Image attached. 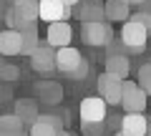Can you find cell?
<instances>
[{
  "label": "cell",
  "instance_id": "obj_29",
  "mask_svg": "<svg viewBox=\"0 0 151 136\" xmlns=\"http://www.w3.org/2000/svg\"><path fill=\"white\" fill-rule=\"evenodd\" d=\"M0 136H28L25 131H20V134H0Z\"/></svg>",
  "mask_w": 151,
  "mask_h": 136
},
{
  "label": "cell",
  "instance_id": "obj_2",
  "mask_svg": "<svg viewBox=\"0 0 151 136\" xmlns=\"http://www.w3.org/2000/svg\"><path fill=\"white\" fill-rule=\"evenodd\" d=\"M146 40H149V30H146L141 23H136L134 18H131L129 23H124V28H121V45H124L126 50L141 53V50L146 48Z\"/></svg>",
  "mask_w": 151,
  "mask_h": 136
},
{
  "label": "cell",
  "instance_id": "obj_21",
  "mask_svg": "<svg viewBox=\"0 0 151 136\" xmlns=\"http://www.w3.org/2000/svg\"><path fill=\"white\" fill-rule=\"evenodd\" d=\"M139 86L146 91V96H151V63H144L139 68Z\"/></svg>",
  "mask_w": 151,
  "mask_h": 136
},
{
  "label": "cell",
  "instance_id": "obj_16",
  "mask_svg": "<svg viewBox=\"0 0 151 136\" xmlns=\"http://www.w3.org/2000/svg\"><path fill=\"white\" fill-rule=\"evenodd\" d=\"M13 114H18L23 119V124H35L38 119H40V114H38V106H35V101H30V98H20L15 104V111Z\"/></svg>",
  "mask_w": 151,
  "mask_h": 136
},
{
  "label": "cell",
  "instance_id": "obj_24",
  "mask_svg": "<svg viewBox=\"0 0 151 136\" xmlns=\"http://www.w3.org/2000/svg\"><path fill=\"white\" fill-rule=\"evenodd\" d=\"M40 121H48V124H53L55 129L63 131V126H60V116H55V114H40Z\"/></svg>",
  "mask_w": 151,
  "mask_h": 136
},
{
  "label": "cell",
  "instance_id": "obj_25",
  "mask_svg": "<svg viewBox=\"0 0 151 136\" xmlns=\"http://www.w3.org/2000/svg\"><path fill=\"white\" fill-rule=\"evenodd\" d=\"M86 76H88V60H83V63H81V68H78V71H76L70 78H73V81H83Z\"/></svg>",
  "mask_w": 151,
  "mask_h": 136
},
{
  "label": "cell",
  "instance_id": "obj_20",
  "mask_svg": "<svg viewBox=\"0 0 151 136\" xmlns=\"http://www.w3.org/2000/svg\"><path fill=\"white\" fill-rule=\"evenodd\" d=\"M0 78H3L5 83L18 81V78H20V68L13 65V63H3V65H0Z\"/></svg>",
  "mask_w": 151,
  "mask_h": 136
},
{
  "label": "cell",
  "instance_id": "obj_13",
  "mask_svg": "<svg viewBox=\"0 0 151 136\" xmlns=\"http://www.w3.org/2000/svg\"><path fill=\"white\" fill-rule=\"evenodd\" d=\"M35 93H38V98H40L43 104H58L60 98H63V88H60V83H53V81L35 83Z\"/></svg>",
  "mask_w": 151,
  "mask_h": 136
},
{
  "label": "cell",
  "instance_id": "obj_28",
  "mask_svg": "<svg viewBox=\"0 0 151 136\" xmlns=\"http://www.w3.org/2000/svg\"><path fill=\"white\" fill-rule=\"evenodd\" d=\"M141 10H146V13H151V0H146V5L141 8Z\"/></svg>",
  "mask_w": 151,
  "mask_h": 136
},
{
  "label": "cell",
  "instance_id": "obj_14",
  "mask_svg": "<svg viewBox=\"0 0 151 136\" xmlns=\"http://www.w3.org/2000/svg\"><path fill=\"white\" fill-rule=\"evenodd\" d=\"M106 18L108 20H124L129 23L131 20V5L129 0H106Z\"/></svg>",
  "mask_w": 151,
  "mask_h": 136
},
{
  "label": "cell",
  "instance_id": "obj_23",
  "mask_svg": "<svg viewBox=\"0 0 151 136\" xmlns=\"http://www.w3.org/2000/svg\"><path fill=\"white\" fill-rule=\"evenodd\" d=\"M131 18H134L136 23H141V25H144L146 30L151 33V13H146V10H139V13H134Z\"/></svg>",
  "mask_w": 151,
  "mask_h": 136
},
{
  "label": "cell",
  "instance_id": "obj_17",
  "mask_svg": "<svg viewBox=\"0 0 151 136\" xmlns=\"http://www.w3.org/2000/svg\"><path fill=\"white\" fill-rule=\"evenodd\" d=\"M23 119L18 114H3L0 116V134H20L23 131Z\"/></svg>",
  "mask_w": 151,
  "mask_h": 136
},
{
  "label": "cell",
  "instance_id": "obj_32",
  "mask_svg": "<svg viewBox=\"0 0 151 136\" xmlns=\"http://www.w3.org/2000/svg\"><path fill=\"white\" fill-rule=\"evenodd\" d=\"M116 136H124V134H121V131H119V134H116Z\"/></svg>",
  "mask_w": 151,
  "mask_h": 136
},
{
  "label": "cell",
  "instance_id": "obj_33",
  "mask_svg": "<svg viewBox=\"0 0 151 136\" xmlns=\"http://www.w3.org/2000/svg\"><path fill=\"white\" fill-rule=\"evenodd\" d=\"M10 3H18V0H10Z\"/></svg>",
  "mask_w": 151,
  "mask_h": 136
},
{
  "label": "cell",
  "instance_id": "obj_7",
  "mask_svg": "<svg viewBox=\"0 0 151 136\" xmlns=\"http://www.w3.org/2000/svg\"><path fill=\"white\" fill-rule=\"evenodd\" d=\"M83 60H86V58L81 55V50H76L73 45H68V48H60V50H55V71L70 78L76 71H78V68H81Z\"/></svg>",
  "mask_w": 151,
  "mask_h": 136
},
{
  "label": "cell",
  "instance_id": "obj_3",
  "mask_svg": "<svg viewBox=\"0 0 151 136\" xmlns=\"http://www.w3.org/2000/svg\"><path fill=\"white\" fill-rule=\"evenodd\" d=\"M96 88H98V96L108 106H121V98H124V81L121 78H116V76L103 71L96 81Z\"/></svg>",
  "mask_w": 151,
  "mask_h": 136
},
{
  "label": "cell",
  "instance_id": "obj_10",
  "mask_svg": "<svg viewBox=\"0 0 151 136\" xmlns=\"http://www.w3.org/2000/svg\"><path fill=\"white\" fill-rule=\"evenodd\" d=\"M149 124L151 121L146 119L144 114H126L121 119V134L124 136H149Z\"/></svg>",
  "mask_w": 151,
  "mask_h": 136
},
{
  "label": "cell",
  "instance_id": "obj_9",
  "mask_svg": "<svg viewBox=\"0 0 151 136\" xmlns=\"http://www.w3.org/2000/svg\"><path fill=\"white\" fill-rule=\"evenodd\" d=\"M48 45L55 50L60 48H68L70 40H73V28H70V23H53V25H48Z\"/></svg>",
  "mask_w": 151,
  "mask_h": 136
},
{
  "label": "cell",
  "instance_id": "obj_1",
  "mask_svg": "<svg viewBox=\"0 0 151 136\" xmlns=\"http://www.w3.org/2000/svg\"><path fill=\"white\" fill-rule=\"evenodd\" d=\"M81 40L86 45H93V48H106L116 40V33L108 25L106 20L101 23H83L81 25Z\"/></svg>",
  "mask_w": 151,
  "mask_h": 136
},
{
  "label": "cell",
  "instance_id": "obj_18",
  "mask_svg": "<svg viewBox=\"0 0 151 136\" xmlns=\"http://www.w3.org/2000/svg\"><path fill=\"white\" fill-rule=\"evenodd\" d=\"M60 129H55L53 124H48V121H40L38 119L35 124L28 129V136H58Z\"/></svg>",
  "mask_w": 151,
  "mask_h": 136
},
{
  "label": "cell",
  "instance_id": "obj_30",
  "mask_svg": "<svg viewBox=\"0 0 151 136\" xmlns=\"http://www.w3.org/2000/svg\"><path fill=\"white\" fill-rule=\"evenodd\" d=\"M58 136H73V134H70V131H65V129H63V131H60Z\"/></svg>",
  "mask_w": 151,
  "mask_h": 136
},
{
  "label": "cell",
  "instance_id": "obj_11",
  "mask_svg": "<svg viewBox=\"0 0 151 136\" xmlns=\"http://www.w3.org/2000/svg\"><path fill=\"white\" fill-rule=\"evenodd\" d=\"M30 65L40 73H53L55 71V48H50L48 43H43L30 55Z\"/></svg>",
  "mask_w": 151,
  "mask_h": 136
},
{
  "label": "cell",
  "instance_id": "obj_27",
  "mask_svg": "<svg viewBox=\"0 0 151 136\" xmlns=\"http://www.w3.org/2000/svg\"><path fill=\"white\" fill-rule=\"evenodd\" d=\"M63 3H65V5H68V8H76V5H78V3H81V0H63Z\"/></svg>",
  "mask_w": 151,
  "mask_h": 136
},
{
  "label": "cell",
  "instance_id": "obj_4",
  "mask_svg": "<svg viewBox=\"0 0 151 136\" xmlns=\"http://www.w3.org/2000/svg\"><path fill=\"white\" fill-rule=\"evenodd\" d=\"M146 91L139 86L136 81H124V98H121V106H124L126 114H144L146 111Z\"/></svg>",
  "mask_w": 151,
  "mask_h": 136
},
{
  "label": "cell",
  "instance_id": "obj_22",
  "mask_svg": "<svg viewBox=\"0 0 151 136\" xmlns=\"http://www.w3.org/2000/svg\"><path fill=\"white\" fill-rule=\"evenodd\" d=\"M83 136H101L103 134V124H81Z\"/></svg>",
  "mask_w": 151,
  "mask_h": 136
},
{
  "label": "cell",
  "instance_id": "obj_31",
  "mask_svg": "<svg viewBox=\"0 0 151 136\" xmlns=\"http://www.w3.org/2000/svg\"><path fill=\"white\" fill-rule=\"evenodd\" d=\"M149 136H151V124H149Z\"/></svg>",
  "mask_w": 151,
  "mask_h": 136
},
{
  "label": "cell",
  "instance_id": "obj_5",
  "mask_svg": "<svg viewBox=\"0 0 151 136\" xmlns=\"http://www.w3.org/2000/svg\"><path fill=\"white\" fill-rule=\"evenodd\" d=\"M108 116V104L101 96H86L81 101V124H103Z\"/></svg>",
  "mask_w": 151,
  "mask_h": 136
},
{
  "label": "cell",
  "instance_id": "obj_19",
  "mask_svg": "<svg viewBox=\"0 0 151 136\" xmlns=\"http://www.w3.org/2000/svg\"><path fill=\"white\" fill-rule=\"evenodd\" d=\"M40 45H43V43H40V38H38V30L23 33V53L20 55H33Z\"/></svg>",
  "mask_w": 151,
  "mask_h": 136
},
{
  "label": "cell",
  "instance_id": "obj_15",
  "mask_svg": "<svg viewBox=\"0 0 151 136\" xmlns=\"http://www.w3.org/2000/svg\"><path fill=\"white\" fill-rule=\"evenodd\" d=\"M106 73L126 81V76L131 73V63H129V55H108L106 58Z\"/></svg>",
  "mask_w": 151,
  "mask_h": 136
},
{
  "label": "cell",
  "instance_id": "obj_6",
  "mask_svg": "<svg viewBox=\"0 0 151 136\" xmlns=\"http://www.w3.org/2000/svg\"><path fill=\"white\" fill-rule=\"evenodd\" d=\"M68 18H73V8H68L63 0H40V20H45L48 25L68 23Z\"/></svg>",
  "mask_w": 151,
  "mask_h": 136
},
{
  "label": "cell",
  "instance_id": "obj_12",
  "mask_svg": "<svg viewBox=\"0 0 151 136\" xmlns=\"http://www.w3.org/2000/svg\"><path fill=\"white\" fill-rule=\"evenodd\" d=\"M0 53H3V55H18V53H23V33L5 28V30L0 33Z\"/></svg>",
  "mask_w": 151,
  "mask_h": 136
},
{
  "label": "cell",
  "instance_id": "obj_8",
  "mask_svg": "<svg viewBox=\"0 0 151 136\" xmlns=\"http://www.w3.org/2000/svg\"><path fill=\"white\" fill-rule=\"evenodd\" d=\"M73 18H78L81 25L83 23H101L106 18V3H101V0H81L73 8Z\"/></svg>",
  "mask_w": 151,
  "mask_h": 136
},
{
  "label": "cell",
  "instance_id": "obj_26",
  "mask_svg": "<svg viewBox=\"0 0 151 136\" xmlns=\"http://www.w3.org/2000/svg\"><path fill=\"white\" fill-rule=\"evenodd\" d=\"M129 5H136V8H139V10H141V8L146 5V0H129Z\"/></svg>",
  "mask_w": 151,
  "mask_h": 136
}]
</instances>
